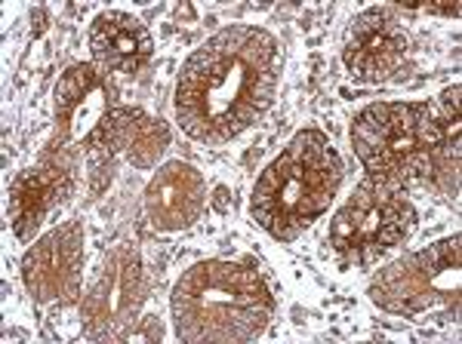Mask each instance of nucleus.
<instances>
[{
	"mask_svg": "<svg viewBox=\"0 0 462 344\" xmlns=\"http://www.w3.org/2000/svg\"><path fill=\"white\" fill-rule=\"evenodd\" d=\"M278 71L281 50L274 34L256 25L222 28L179 71V126L204 145H226L268 111Z\"/></svg>",
	"mask_w": 462,
	"mask_h": 344,
	"instance_id": "f257e3e1",
	"label": "nucleus"
},
{
	"mask_svg": "<svg viewBox=\"0 0 462 344\" xmlns=\"http://www.w3.org/2000/svg\"><path fill=\"white\" fill-rule=\"evenodd\" d=\"M459 84L447 86L435 104L376 102L352 123V145L364 169L376 178L420 182L457 200L459 194Z\"/></svg>",
	"mask_w": 462,
	"mask_h": 344,
	"instance_id": "f03ea898",
	"label": "nucleus"
},
{
	"mask_svg": "<svg viewBox=\"0 0 462 344\" xmlns=\"http://www.w3.org/2000/svg\"><path fill=\"white\" fill-rule=\"evenodd\" d=\"M170 308L182 341L244 344L268 329L274 298L256 267L213 258L179 276Z\"/></svg>",
	"mask_w": 462,
	"mask_h": 344,
	"instance_id": "7ed1b4c3",
	"label": "nucleus"
},
{
	"mask_svg": "<svg viewBox=\"0 0 462 344\" xmlns=\"http://www.w3.org/2000/svg\"><path fill=\"white\" fill-rule=\"evenodd\" d=\"M342 185V157L318 130H302L268 163L253 188L250 213L274 240L293 243L330 209Z\"/></svg>",
	"mask_w": 462,
	"mask_h": 344,
	"instance_id": "20e7f679",
	"label": "nucleus"
},
{
	"mask_svg": "<svg viewBox=\"0 0 462 344\" xmlns=\"http://www.w3.org/2000/svg\"><path fill=\"white\" fill-rule=\"evenodd\" d=\"M459 234L429 246L422 252L394 261L370 283V302L376 308L407 320L435 317L438 323H459L462 302V246Z\"/></svg>",
	"mask_w": 462,
	"mask_h": 344,
	"instance_id": "39448f33",
	"label": "nucleus"
},
{
	"mask_svg": "<svg viewBox=\"0 0 462 344\" xmlns=\"http://www.w3.org/2000/svg\"><path fill=\"white\" fill-rule=\"evenodd\" d=\"M416 231L404 185L367 176L330 222V246L346 265H370Z\"/></svg>",
	"mask_w": 462,
	"mask_h": 344,
	"instance_id": "423d86ee",
	"label": "nucleus"
},
{
	"mask_svg": "<svg viewBox=\"0 0 462 344\" xmlns=\"http://www.w3.org/2000/svg\"><path fill=\"white\" fill-rule=\"evenodd\" d=\"M145 302L143 256L133 243H117L80 298V323L89 341H126Z\"/></svg>",
	"mask_w": 462,
	"mask_h": 344,
	"instance_id": "0eeeda50",
	"label": "nucleus"
},
{
	"mask_svg": "<svg viewBox=\"0 0 462 344\" xmlns=\"http://www.w3.org/2000/svg\"><path fill=\"white\" fill-rule=\"evenodd\" d=\"M170 130L158 117H148L139 108H111L102 123L84 141L87 167H89V194L99 197L111 182L115 163L130 160L139 169H152L158 157L167 151Z\"/></svg>",
	"mask_w": 462,
	"mask_h": 344,
	"instance_id": "6e6552de",
	"label": "nucleus"
},
{
	"mask_svg": "<svg viewBox=\"0 0 462 344\" xmlns=\"http://www.w3.org/2000/svg\"><path fill=\"white\" fill-rule=\"evenodd\" d=\"M111 95L115 89L108 86L106 74L93 65H74L65 71L56 84V132L43 151V160L74 169L71 148L80 139L87 141L89 132L102 123V117L111 111Z\"/></svg>",
	"mask_w": 462,
	"mask_h": 344,
	"instance_id": "1a4fd4ad",
	"label": "nucleus"
},
{
	"mask_svg": "<svg viewBox=\"0 0 462 344\" xmlns=\"http://www.w3.org/2000/svg\"><path fill=\"white\" fill-rule=\"evenodd\" d=\"M84 224L65 222L43 234L22 258V280L37 304H71L80 295Z\"/></svg>",
	"mask_w": 462,
	"mask_h": 344,
	"instance_id": "9d476101",
	"label": "nucleus"
},
{
	"mask_svg": "<svg viewBox=\"0 0 462 344\" xmlns=\"http://www.w3.org/2000/svg\"><path fill=\"white\" fill-rule=\"evenodd\" d=\"M407 34L385 10H364L346 32L342 62L361 84H385L407 62Z\"/></svg>",
	"mask_w": 462,
	"mask_h": 344,
	"instance_id": "9b49d317",
	"label": "nucleus"
},
{
	"mask_svg": "<svg viewBox=\"0 0 462 344\" xmlns=\"http://www.w3.org/2000/svg\"><path fill=\"white\" fill-rule=\"evenodd\" d=\"M74 191V169L65 163L41 160V167L25 169L13 178L10 200H6V219L19 240H32L34 231L47 222L56 206H62Z\"/></svg>",
	"mask_w": 462,
	"mask_h": 344,
	"instance_id": "f8f14e48",
	"label": "nucleus"
},
{
	"mask_svg": "<svg viewBox=\"0 0 462 344\" xmlns=\"http://www.w3.org/2000/svg\"><path fill=\"white\" fill-rule=\"evenodd\" d=\"M207 206L204 176L182 160H170L154 172L145 191V219L154 231H182L200 219Z\"/></svg>",
	"mask_w": 462,
	"mask_h": 344,
	"instance_id": "ddd939ff",
	"label": "nucleus"
},
{
	"mask_svg": "<svg viewBox=\"0 0 462 344\" xmlns=\"http://www.w3.org/2000/svg\"><path fill=\"white\" fill-rule=\"evenodd\" d=\"M152 34L130 13H99L89 25V52L96 65L111 74H136L152 59Z\"/></svg>",
	"mask_w": 462,
	"mask_h": 344,
	"instance_id": "4468645a",
	"label": "nucleus"
}]
</instances>
